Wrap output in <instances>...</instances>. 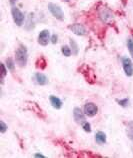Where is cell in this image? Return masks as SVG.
I'll return each mask as SVG.
<instances>
[{
    "instance_id": "2",
    "label": "cell",
    "mask_w": 133,
    "mask_h": 158,
    "mask_svg": "<svg viewBox=\"0 0 133 158\" xmlns=\"http://www.w3.org/2000/svg\"><path fill=\"white\" fill-rule=\"evenodd\" d=\"M48 9L50 11V13L58 20H63L64 19V13L59 5L54 3H49L48 4Z\"/></svg>"
},
{
    "instance_id": "4",
    "label": "cell",
    "mask_w": 133,
    "mask_h": 158,
    "mask_svg": "<svg viewBox=\"0 0 133 158\" xmlns=\"http://www.w3.org/2000/svg\"><path fill=\"white\" fill-rule=\"evenodd\" d=\"M122 66L124 69V72L127 76H132L133 75V64L131 59H129L128 57L122 58Z\"/></svg>"
},
{
    "instance_id": "13",
    "label": "cell",
    "mask_w": 133,
    "mask_h": 158,
    "mask_svg": "<svg viewBox=\"0 0 133 158\" xmlns=\"http://www.w3.org/2000/svg\"><path fill=\"white\" fill-rule=\"evenodd\" d=\"M100 17L102 18L103 21L107 22V21H108V19H111V18H112V14L110 13L109 11L104 10V11H103L102 13L100 14Z\"/></svg>"
},
{
    "instance_id": "6",
    "label": "cell",
    "mask_w": 133,
    "mask_h": 158,
    "mask_svg": "<svg viewBox=\"0 0 133 158\" xmlns=\"http://www.w3.org/2000/svg\"><path fill=\"white\" fill-rule=\"evenodd\" d=\"M49 41H50V32L47 29H44L38 35V43L42 46H46Z\"/></svg>"
},
{
    "instance_id": "21",
    "label": "cell",
    "mask_w": 133,
    "mask_h": 158,
    "mask_svg": "<svg viewBox=\"0 0 133 158\" xmlns=\"http://www.w3.org/2000/svg\"><path fill=\"white\" fill-rule=\"evenodd\" d=\"M57 39H58V36H57L56 34H53L52 37H51V42H52L53 44L57 43Z\"/></svg>"
},
{
    "instance_id": "14",
    "label": "cell",
    "mask_w": 133,
    "mask_h": 158,
    "mask_svg": "<svg viewBox=\"0 0 133 158\" xmlns=\"http://www.w3.org/2000/svg\"><path fill=\"white\" fill-rule=\"evenodd\" d=\"M127 47H128V50H129V53L133 59V39H128L127 40Z\"/></svg>"
},
{
    "instance_id": "23",
    "label": "cell",
    "mask_w": 133,
    "mask_h": 158,
    "mask_svg": "<svg viewBox=\"0 0 133 158\" xmlns=\"http://www.w3.org/2000/svg\"><path fill=\"white\" fill-rule=\"evenodd\" d=\"M34 156H35V157H41V158H44V157H45V156L42 155V154H39V153H37V154H35Z\"/></svg>"
},
{
    "instance_id": "8",
    "label": "cell",
    "mask_w": 133,
    "mask_h": 158,
    "mask_svg": "<svg viewBox=\"0 0 133 158\" xmlns=\"http://www.w3.org/2000/svg\"><path fill=\"white\" fill-rule=\"evenodd\" d=\"M73 117L77 122H83L85 120V113L82 112L80 108L76 107V108H74V110H73Z\"/></svg>"
},
{
    "instance_id": "12",
    "label": "cell",
    "mask_w": 133,
    "mask_h": 158,
    "mask_svg": "<svg viewBox=\"0 0 133 158\" xmlns=\"http://www.w3.org/2000/svg\"><path fill=\"white\" fill-rule=\"evenodd\" d=\"M61 52H62V54H63L64 56L69 57L70 55H71L72 50L70 49L69 46H67V45H64V46H62V48H61Z\"/></svg>"
},
{
    "instance_id": "1",
    "label": "cell",
    "mask_w": 133,
    "mask_h": 158,
    "mask_svg": "<svg viewBox=\"0 0 133 158\" xmlns=\"http://www.w3.org/2000/svg\"><path fill=\"white\" fill-rule=\"evenodd\" d=\"M27 59H28L27 49H26L25 46H23V45H20V46L17 48V50H16V52H15L16 63H17L20 67H23V66L26 65Z\"/></svg>"
},
{
    "instance_id": "24",
    "label": "cell",
    "mask_w": 133,
    "mask_h": 158,
    "mask_svg": "<svg viewBox=\"0 0 133 158\" xmlns=\"http://www.w3.org/2000/svg\"><path fill=\"white\" fill-rule=\"evenodd\" d=\"M16 1H17V0H10V3H11V4H14Z\"/></svg>"
},
{
    "instance_id": "17",
    "label": "cell",
    "mask_w": 133,
    "mask_h": 158,
    "mask_svg": "<svg viewBox=\"0 0 133 158\" xmlns=\"http://www.w3.org/2000/svg\"><path fill=\"white\" fill-rule=\"evenodd\" d=\"M70 44H71V47L73 48V53L74 54H77L78 53V46L77 44L75 43V41H74L73 39H70Z\"/></svg>"
},
{
    "instance_id": "7",
    "label": "cell",
    "mask_w": 133,
    "mask_h": 158,
    "mask_svg": "<svg viewBox=\"0 0 133 158\" xmlns=\"http://www.w3.org/2000/svg\"><path fill=\"white\" fill-rule=\"evenodd\" d=\"M98 112V108L97 106L94 104V103H86L84 106V113L86 116H89V117H93L97 114Z\"/></svg>"
},
{
    "instance_id": "20",
    "label": "cell",
    "mask_w": 133,
    "mask_h": 158,
    "mask_svg": "<svg viewBox=\"0 0 133 158\" xmlns=\"http://www.w3.org/2000/svg\"><path fill=\"white\" fill-rule=\"evenodd\" d=\"M1 69H2V81H3L4 77H5L6 73H7V70L5 68V65H4L3 63H1Z\"/></svg>"
},
{
    "instance_id": "19",
    "label": "cell",
    "mask_w": 133,
    "mask_h": 158,
    "mask_svg": "<svg viewBox=\"0 0 133 158\" xmlns=\"http://www.w3.org/2000/svg\"><path fill=\"white\" fill-rule=\"evenodd\" d=\"M7 130V125L3 121H0V132L4 133Z\"/></svg>"
},
{
    "instance_id": "16",
    "label": "cell",
    "mask_w": 133,
    "mask_h": 158,
    "mask_svg": "<svg viewBox=\"0 0 133 158\" xmlns=\"http://www.w3.org/2000/svg\"><path fill=\"white\" fill-rule=\"evenodd\" d=\"M82 128H83V130L86 131V132H91V125H90L89 122L83 121L82 122Z\"/></svg>"
},
{
    "instance_id": "9",
    "label": "cell",
    "mask_w": 133,
    "mask_h": 158,
    "mask_svg": "<svg viewBox=\"0 0 133 158\" xmlns=\"http://www.w3.org/2000/svg\"><path fill=\"white\" fill-rule=\"evenodd\" d=\"M35 80L36 83L39 85H46L48 83V78L46 77V75H44L43 73H36L35 74Z\"/></svg>"
},
{
    "instance_id": "11",
    "label": "cell",
    "mask_w": 133,
    "mask_h": 158,
    "mask_svg": "<svg viewBox=\"0 0 133 158\" xmlns=\"http://www.w3.org/2000/svg\"><path fill=\"white\" fill-rule=\"evenodd\" d=\"M95 140L98 144H104L106 143V134L102 131H98L95 134Z\"/></svg>"
},
{
    "instance_id": "5",
    "label": "cell",
    "mask_w": 133,
    "mask_h": 158,
    "mask_svg": "<svg viewBox=\"0 0 133 158\" xmlns=\"http://www.w3.org/2000/svg\"><path fill=\"white\" fill-rule=\"evenodd\" d=\"M70 30H71L74 34H76L78 36H83V35H86L87 34V30L86 28L82 25L80 23H75V24H72L68 27Z\"/></svg>"
},
{
    "instance_id": "3",
    "label": "cell",
    "mask_w": 133,
    "mask_h": 158,
    "mask_svg": "<svg viewBox=\"0 0 133 158\" xmlns=\"http://www.w3.org/2000/svg\"><path fill=\"white\" fill-rule=\"evenodd\" d=\"M11 13H12V18H13V21L15 22L16 25L21 26L24 20H25V16L20 11L17 7H12L11 9Z\"/></svg>"
},
{
    "instance_id": "25",
    "label": "cell",
    "mask_w": 133,
    "mask_h": 158,
    "mask_svg": "<svg viewBox=\"0 0 133 158\" xmlns=\"http://www.w3.org/2000/svg\"><path fill=\"white\" fill-rule=\"evenodd\" d=\"M63 1H66V2H68V1H70V0H63Z\"/></svg>"
},
{
    "instance_id": "10",
    "label": "cell",
    "mask_w": 133,
    "mask_h": 158,
    "mask_svg": "<svg viewBox=\"0 0 133 158\" xmlns=\"http://www.w3.org/2000/svg\"><path fill=\"white\" fill-rule=\"evenodd\" d=\"M49 100H50L52 107H54L55 109H60L62 107V101L58 97L54 96V95H51V96L49 97Z\"/></svg>"
},
{
    "instance_id": "18",
    "label": "cell",
    "mask_w": 133,
    "mask_h": 158,
    "mask_svg": "<svg viewBox=\"0 0 133 158\" xmlns=\"http://www.w3.org/2000/svg\"><path fill=\"white\" fill-rule=\"evenodd\" d=\"M117 102L119 103V105L125 107V106H127L128 103H129V100H128L127 98H125V99H122V100H117Z\"/></svg>"
},
{
    "instance_id": "15",
    "label": "cell",
    "mask_w": 133,
    "mask_h": 158,
    "mask_svg": "<svg viewBox=\"0 0 133 158\" xmlns=\"http://www.w3.org/2000/svg\"><path fill=\"white\" fill-rule=\"evenodd\" d=\"M6 63H7V68L8 70H11V71H13L14 70V62L12 61L11 58H7L6 59Z\"/></svg>"
},
{
    "instance_id": "22",
    "label": "cell",
    "mask_w": 133,
    "mask_h": 158,
    "mask_svg": "<svg viewBox=\"0 0 133 158\" xmlns=\"http://www.w3.org/2000/svg\"><path fill=\"white\" fill-rule=\"evenodd\" d=\"M127 126L129 127V129H130L131 133H133V121L128 122V123H127Z\"/></svg>"
}]
</instances>
